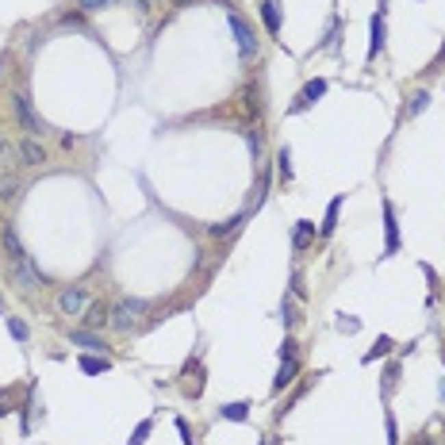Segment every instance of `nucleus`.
<instances>
[{
	"label": "nucleus",
	"mask_w": 445,
	"mask_h": 445,
	"mask_svg": "<svg viewBox=\"0 0 445 445\" xmlns=\"http://www.w3.org/2000/svg\"><path fill=\"white\" fill-rule=\"evenodd\" d=\"M69 342L81 349H104V342L97 338V334H88V330H69Z\"/></svg>",
	"instance_id": "nucleus-16"
},
{
	"label": "nucleus",
	"mask_w": 445,
	"mask_h": 445,
	"mask_svg": "<svg viewBox=\"0 0 445 445\" xmlns=\"http://www.w3.org/2000/svg\"><path fill=\"white\" fill-rule=\"evenodd\" d=\"M16 154H20L23 165H42V162H47V150L39 146V138H31V135L23 138L20 146H16Z\"/></svg>",
	"instance_id": "nucleus-7"
},
{
	"label": "nucleus",
	"mask_w": 445,
	"mask_h": 445,
	"mask_svg": "<svg viewBox=\"0 0 445 445\" xmlns=\"http://www.w3.org/2000/svg\"><path fill=\"white\" fill-rule=\"evenodd\" d=\"M16 200H20V181L4 177V181H0V203H16Z\"/></svg>",
	"instance_id": "nucleus-17"
},
{
	"label": "nucleus",
	"mask_w": 445,
	"mask_h": 445,
	"mask_svg": "<svg viewBox=\"0 0 445 445\" xmlns=\"http://www.w3.org/2000/svg\"><path fill=\"white\" fill-rule=\"evenodd\" d=\"M8 330H12V338H16V342H27L31 338V327L23 319H8Z\"/></svg>",
	"instance_id": "nucleus-22"
},
{
	"label": "nucleus",
	"mask_w": 445,
	"mask_h": 445,
	"mask_svg": "<svg viewBox=\"0 0 445 445\" xmlns=\"http://www.w3.org/2000/svg\"><path fill=\"white\" fill-rule=\"evenodd\" d=\"M8 272H12V281L20 284L23 292H35V288H42V272L31 265V257H23V262H16V265H8Z\"/></svg>",
	"instance_id": "nucleus-2"
},
{
	"label": "nucleus",
	"mask_w": 445,
	"mask_h": 445,
	"mask_svg": "<svg viewBox=\"0 0 445 445\" xmlns=\"http://www.w3.org/2000/svg\"><path fill=\"white\" fill-rule=\"evenodd\" d=\"M85 307H88V303H85V296H81L77 288H66L58 296V311H62V315H81Z\"/></svg>",
	"instance_id": "nucleus-9"
},
{
	"label": "nucleus",
	"mask_w": 445,
	"mask_h": 445,
	"mask_svg": "<svg viewBox=\"0 0 445 445\" xmlns=\"http://www.w3.org/2000/svg\"><path fill=\"white\" fill-rule=\"evenodd\" d=\"M177 434L184 437V445H192V437H188V422H184V418H177Z\"/></svg>",
	"instance_id": "nucleus-32"
},
{
	"label": "nucleus",
	"mask_w": 445,
	"mask_h": 445,
	"mask_svg": "<svg viewBox=\"0 0 445 445\" xmlns=\"http://www.w3.org/2000/svg\"><path fill=\"white\" fill-rule=\"evenodd\" d=\"M219 415L227 418V422H246V418H250V403H246V399L227 403V407H219Z\"/></svg>",
	"instance_id": "nucleus-14"
},
{
	"label": "nucleus",
	"mask_w": 445,
	"mask_h": 445,
	"mask_svg": "<svg viewBox=\"0 0 445 445\" xmlns=\"http://www.w3.org/2000/svg\"><path fill=\"white\" fill-rule=\"evenodd\" d=\"M281 319H284V327H292V322L300 319V315H296V303H292V300L281 303Z\"/></svg>",
	"instance_id": "nucleus-25"
},
{
	"label": "nucleus",
	"mask_w": 445,
	"mask_h": 445,
	"mask_svg": "<svg viewBox=\"0 0 445 445\" xmlns=\"http://www.w3.org/2000/svg\"><path fill=\"white\" fill-rule=\"evenodd\" d=\"M181 4H188V0H181Z\"/></svg>",
	"instance_id": "nucleus-38"
},
{
	"label": "nucleus",
	"mask_w": 445,
	"mask_h": 445,
	"mask_svg": "<svg viewBox=\"0 0 445 445\" xmlns=\"http://www.w3.org/2000/svg\"><path fill=\"white\" fill-rule=\"evenodd\" d=\"M0 311H4V300H0Z\"/></svg>",
	"instance_id": "nucleus-37"
},
{
	"label": "nucleus",
	"mask_w": 445,
	"mask_h": 445,
	"mask_svg": "<svg viewBox=\"0 0 445 445\" xmlns=\"http://www.w3.org/2000/svg\"><path fill=\"white\" fill-rule=\"evenodd\" d=\"M387 445H399V434H396V418L387 415Z\"/></svg>",
	"instance_id": "nucleus-31"
},
{
	"label": "nucleus",
	"mask_w": 445,
	"mask_h": 445,
	"mask_svg": "<svg viewBox=\"0 0 445 445\" xmlns=\"http://www.w3.org/2000/svg\"><path fill=\"white\" fill-rule=\"evenodd\" d=\"M227 20H231L234 39H238V50H242L246 58H250V54H257V35H253V27H250V23H246L242 16H238V12H231Z\"/></svg>",
	"instance_id": "nucleus-3"
},
{
	"label": "nucleus",
	"mask_w": 445,
	"mask_h": 445,
	"mask_svg": "<svg viewBox=\"0 0 445 445\" xmlns=\"http://www.w3.org/2000/svg\"><path fill=\"white\" fill-rule=\"evenodd\" d=\"M311 238H315V222L300 219V227H296V234H292V246H296V250H307Z\"/></svg>",
	"instance_id": "nucleus-15"
},
{
	"label": "nucleus",
	"mask_w": 445,
	"mask_h": 445,
	"mask_svg": "<svg viewBox=\"0 0 445 445\" xmlns=\"http://www.w3.org/2000/svg\"><path fill=\"white\" fill-rule=\"evenodd\" d=\"M392 346H396L392 338H377V346L365 353V365H368V361H377V357H384V353H392Z\"/></svg>",
	"instance_id": "nucleus-20"
},
{
	"label": "nucleus",
	"mask_w": 445,
	"mask_h": 445,
	"mask_svg": "<svg viewBox=\"0 0 445 445\" xmlns=\"http://www.w3.org/2000/svg\"><path fill=\"white\" fill-rule=\"evenodd\" d=\"M0 242H4V253H8V265H16V262H23L27 253H23V246H20V238H16V231L12 227H4V234H0Z\"/></svg>",
	"instance_id": "nucleus-10"
},
{
	"label": "nucleus",
	"mask_w": 445,
	"mask_h": 445,
	"mask_svg": "<svg viewBox=\"0 0 445 445\" xmlns=\"http://www.w3.org/2000/svg\"><path fill=\"white\" fill-rule=\"evenodd\" d=\"M338 212H342V196H338V200H330L327 219H322V234H334V227H338Z\"/></svg>",
	"instance_id": "nucleus-18"
},
{
	"label": "nucleus",
	"mask_w": 445,
	"mask_h": 445,
	"mask_svg": "<svg viewBox=\"0 0 445 445\" xmlns=\"http://www.w3.org/2000/svg\"><path fill=\"white\" fill-rule=\"evenodd\" d=\"M296 372H300V361H296V357L281 361V372H277V380H272V392H284V387L296 380Z\"/></svg>",
	"instance_id": "nucleus-11"
},
{
	"label": "nucleus",
	"mask_w": 445,
	"mask_h": 445,
	"mask_svg": "<svg viewBox=\"0 0 445 445\" xmlns=\"http://www.w3.org/2000/svg\"><path fill=\"white\" fill-rule=\"evenodd\" d=\"M16 116H20L23 131H27L31 138L42 135V123H39V116H35V107H31V97H27V92H16Z\"/></svg>",
	"instance_id": "nucleus-5"
},
{
	"label": "nucleus",
	"mask_w": 445,
	"mask_h": 445,
	"mask_svg": "<svg viewBox=\"0 0 445 445\" xmlns=\"http://www.w3.org/2000/svg\"><path fill=\"white\" fill-rule=\"evenodd\" d=\"M112 0H77V8L81 12H100V8H107Z\"/></svg>",
	"instance_id": "nucleus-27"
},
{
	"label": "nucleus",
	"mask_w": 445,
	"mask_h": 445,
	"mask_svg": "<svg viewBox=\"0 0 445 445\" xmlns=\"http://www.w3.org/2000/svg\"><path fill=\"white\" fill-rule=\"evenodd\" d=\"M426 104H430V92H415V97H411V107H407V116H418V112H426Z\"/></svg>",
	"instance_id": "nucleus-23"
},
{
	"label": "nucleus",
	"mask_w": 445,
	"mask_h": 445,
	"mask_svg": "<svg viewBox=\"0 0 445 445\" xmlns=\"http://www.w3.org/2000/svg\"><path fill=\"white\" fill-rule=\"evenodd\" d=\"M396 377H399V368H396V365H387V372H384V396H392V387H396Z\"/></svg>",
	"instance_id": "nucleus-28"
},
{
	"label": "nucleus",
	"mask_w": 445,
	"mask_h": 445,
	"mask_svg": "<svg viewBox=\"0 0 445 445\" xmlns=\"http://www.w3.org/2000/svg\"><path fill=\"white\" fill-rule=\"evenodd\" d=\"M319 97H327V81H322V77H315V81H307V85H303V92H300V97L292 100L288 116H300V112H307V107L315 104Z\"/></svg>",
	"instance_id": "nucleus-4"
},
{
	"label": "nucleus",
	"mask_w": 445,
	"mask_h": 445,
	"mask_svg": "<svg viewBox=\"0 0 445 445\" xmlns=\"http://www.w3.org/2000/svg\"><path fill=\"white\" fill-rule=\"evenodd\" d=\"M150 430H154V422H150V418H142V422L135 426V434H131V442H127V445H142L146 437H150Z\"/></svg>",
	"instance_id": "nucleus-21"
},
{
	"label": "nucleus",
	"mask_w": 445,
	"mask_h": 445,
	"mask_svg": "<svg viewBox=\"0 0 445 445\" xmlns=\"http://www.w3.org/2000/svg\"><path fill=\"white\" fill-rule=\"evenodd\" d=\"M380 50H384V12H377L368 23V58H377Z\"/></svg>",
	"instance_id": "nucleus-8"
},
{
	"label": "nucleus",
	"mask_w": 445,
	"mask_h": 445,
	"mask_svg": "<svg viewBox=\"0 0 445 445\" xmlns=\"http://www.w3.org/2000/svg\"><path fill=\"white\" fill-rule=\"evenodd\" d=\"M399 250V222H396V207L384 200V257Z\"/></svg>",
	"instance_id": "nucleus-6"
},
{
	"label": "nucleus",
	"mask_w": 445,
	"mask_h": 445,
	"mask_svg": "<svg viewBox=\"0 0 445 445\" xmlns=\"http://www.w3.org/2000/svg\"><path fill=\"white\" fill-rule=\"evenodd\" d=\"M415 445H437L434 437H415Z\"/></svg>",
	"instance_id": "nucleus-36"
},
{
	"label": "nucleus",
	"mask_w": 445,
	"mask_h": 445,
	"mask_svg": "<svg viewBox=\"0 0 445 445\" xmlns=\"http://www.w3.org/2000/svg\"><path fill=\"white\" fill-rule=\"evenodd\" d=\"M8 411H12V396L8 392H0V415H8Z\"/></svg>",
	"instance_id": "nucleus-33"
},
{
	"label": "nucleus",
	"mask_w": 445,
	"mask_h": 445,
	"mask_svg": "<svg viewBox=\"0 0 445 445\" xmlns=\"http://www.w3.org/2000/svg\"><path fill=\"white\" fill-rule=\"evenodd\" d=\"M142 315H146V303L142 300H123V303H116V307H112V327L116 330H131V327H138V322H142Z\"/></svg>",
	"instance_id": "nucleus-1"
},
{
	"label": "nucleus",
	"mask_w": 445,
	"mask_h": 445,
	"mask_svg": "<svg viewBox=\"0 0 445 445\" xmlns=\"http://www.w3.org/2000/svg\"><path fill=\"white\" fill-rule=\"evenodd\" d=\"M442 62H445V47H442V54H437V58H434V62H430V73H434V69H437V66H442Z\"/></svg>",
	"instance_id": "nucleus-34"
},
{
	"label": "nucleus",
	"mask_w": 445,
	"mask_h": 445,
	"mask_svg": "<svg viewBox=\"0 0 445 445\" xmlns=\"http://www.w3.org/2000/svg\"><path fill=\"white\" fill-rule=\"evenodd\" d=\"M131 4H135L138 12H146V8H150V0H131Z\"/></svg>",
	"instance_id": "nucleus-35"
},
{
	"label": "nucleus",
	"mask_w": 445,
	"mask_h": 445,
	"mask_svg": "<svg viewBox=\"0 0 445 445\" xmlns=\"http://www.w3.org/2000/svg\"><path fill=\"white\" fill-rule=\"evenodd\" d=\"M288 146H284V150H281V154H277V162H281V177H284V181H292V165H288Z\"/></svg>",
	"instance_id": "nucleus-26"
},
{
	"label": "nucleus",
	"mask_w": 445,
	"mask_h": 445,
	"mask_svg": "<svg viewBox=\"0 0 445 445\" xmlns=\"http://www.w3.org/2000/svg\"><path fill=\"white\" fill-rule=\"evenodd\" d=\"M288 357H296V342L284 338V346H281V361H288Z\"/></svg>",
	"instance_id": "nucleus-30"
},
{
	"label": "nucleus",
	"mask_w": 445,
	"mask_h": 445,
	"mask_svg": "<svg viewBox=\"0 0 445 445\" xmlns=\"http://www.w3.org/2000/svg\"><path fill=\"white\" fill-rule=\"evenodd\" d=\"M262 445H265V442H262Z\"/></svg>",
	"instance_id": "nucleus-39"
},
{
	"label": "nucleus",
	"mask_w": 445,
	"mask_h": 445,
	"mask_svg": "<svg viewBox=\"0 0 445 445\" xmlns=\"http://www.w3.org/2000/svg\"><path fill=\"white\" fill-rule=\"evenodd\" d=\"M262 20L269 27V35H281V4L277 0H265L262 4Z\"/></svg>",
	"instance_id": "nucleus-12"
},
{
	"label": "nucleus",
	"mask_w": 445,
	"mask_h": 445,
	"mask_svg": "<svg viewBox=\"0 0 445 445\" xmlns=\"http://www.w3.org/2000/svg\"><path fill=\"white\" fill-rule=\"evenodd\" d=\"M81 368L97 377V372H107V368H112V361H107V357H81Z\"/></svg>",
	"instance_id": "nucleus-19"
},
{
	"label": "nucleus",
	"mask_w": 445,
	"mask_h": 445,
	"mask_svg": "<svg viewBox=\"0 0 445 445\" xmlns=\"http://www.w3.org/2000/svg\"><path fill=\"white\" fill-rule=\"evenodd\" d=\"M12 157H20V154H16V146H12L8 138H0V169H4V165H8Z\"/></svg>",
	"instance_id": "nucleus-24"
},
{
	"label": "nucleus",
	"mask_w": 445,
	"mask_h": 445,
	"mask_svg": "<svg viewBox=\"0 0 445 445\" xmlns=\"http://www.w3.org/2000/svg\"><path fill=\"white\" fill-rule=\"evenodd\" d=\"M338 330H346V334H357L361 322H357V319H346V315H342V319H338Z\"/></svg>",
	"instance_id": "nucleus-29"
},
{
	"label": "nucleus",
	"mask_w": 445,
	"mask_h": 445,
	"mask_svg": "<svg viewBox=\"0 0 445 445\" xmlns=\"http://www.w3.org/2000/svg\"><path fill=\"white\" fill-rule=\"evenodd\" d=\"M107 319H112V307H107V303H88V307H85V322H88V327H104V322Z\"/></svg>",
	"instance_id": "nucleus-13"
}]
</instances>
